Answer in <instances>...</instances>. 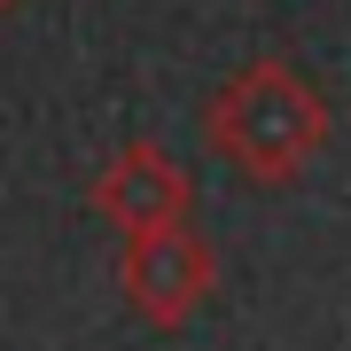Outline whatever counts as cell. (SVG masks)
Wrapping results in <instances>:
<instances>
[{
	"mask_svg": "<svg viewBox=\"0 0 351 351\" xmlns=\"http://www.w3.org/2000/svg\"><path fill=\"white\" fill-rule=\"evenodd\" d=\"M203 149L250 188H289L304 164L328 149V101L297 63L281 55H250L226 86L203 101Z\"/></svg>",
	"mask_w": 351,
	"mask_h": 351,
	"instance_id": "cell-1",
	"label": "cell"
},
{
	"mask_svg": "<svg viewBox=\"0 0 351 351\" xmlns=\"http://www.w3.org/2000/svg\"><path fill=\"white\" fill-rule=\"evenodd\" d=\"M117 289H125V304H133L141 328L180 336V328L211 304V289H219V250L188 219L141 226V234H125V250H117Z\"/></svg>",
	"mask_w": 351,
	"mask_h": 351,
	"instance_id": "cell-2",
	"label": "cell"
},
{
	"mask_svg": "<svg viewBox=\"0 0 351 351\" xmlns=\"http://www.w3.org/2000/svg\"><path fill=\"white\" fill-rule=\"evenodd\" d=\"M86 203L117 226V234H141V226L188 219V211H195V180H188V164L164 149V141H125V149L94 172Z\"/></svg>",
	"mask_w": 351,
	"mask_h": 351,
	"instance_id": "cell-3",
	"label": "cell"
},
{
	"mask_svg": "<svg viewBox=\"0 0 351 351\" xmlns=\"http://www.w3.org/2000/svg\"><path fill=\"white\" fill-rule=\"evenodd\" d=\"M0 8H24V0H0Z\"/></svg>",
	"mask_w": 351,
	"mask_h": 351,
	"instance_id": "cell-4",
	"label": "cell"
}]
</instances>
